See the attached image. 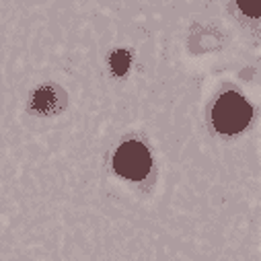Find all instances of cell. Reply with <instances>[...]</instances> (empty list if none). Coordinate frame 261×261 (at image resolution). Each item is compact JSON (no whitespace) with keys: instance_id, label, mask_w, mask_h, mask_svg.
<instances>
[{"instance_id":"cell-4","label":"cell","mask_w":261,"mask_h":261,"mask_svg":"<svg viewBox=\"0 0 261 261\" xmlns=\"http://www.w3.org/2000/svg\"><path fill=\"white\" fill-rule=\"evenodd\" d=\"M109 66H111V72L115 76L126 74V70L130 66V51L128 49H115L109 58Z\"/></svg>"},{"instance_id":"cell-2","label":"cell","mask_w":261,"mask_h":261,"mask_svg":"<svg viewBox=\"0 0 261 261\" xmlns=\"http://www.w3.org/2000/svg\"><path fill=\"white\" fill-rule=\"evenodd\" d=\"M113 167L122 177L132 179V181H140L148 175V171L152 167V159H150V152L144 144L124 142L113 156Z\"/></svg>"},{"instance_id":"cell-3","label":"cell","mask_w":261,"mask_h":261,"mask_svg":"<svg viewBox=\"0 0 261 261\" xmlns=\"http://www.w3.org/2000/svg\"><path fill=\"white\" fill-rule=\"evenodd\" d=\"M33 109L39 111V113H51L56 109V91L49 89V86H43L39 89L35 95H33Z\"/></svg>"},{"instance_id":"cell-5","label":"cell","mask_w":261,"mask_h":261,"mask_svg":"<svg viewBox=\"0 0 261 261\" xmlns=\"http://www.w3.org/2000/svg\"><path fill=\"white\" fill-rule=\"evenodd\" d=\"M237 5L247 17H261V0H237Z\"/></svg>"},{"instance_id":"cell-1","label":"cell","mask_w":261,"mask_h":261,"mask_svg":"<svg viewBox=\"0 0 261 261\" xmlns=\"http://www.w3.org/2000/svg\"><path fill=\"white\" fill-rule=\"evenodd\" d=\"M251 105L237 93H224L212 109L214 128L222 134H237L245 130L251 122Z\"/></svg>"}]
</instances>
